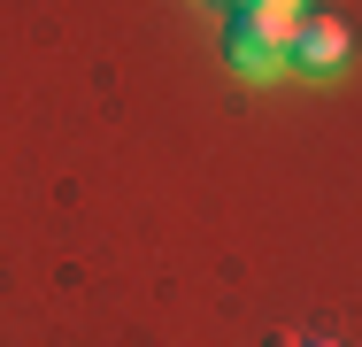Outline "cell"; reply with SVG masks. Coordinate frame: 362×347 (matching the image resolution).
Segmentation results:
<instances>
[{
    "label": "cell",
    "instance_id": "7a4b0ae2",
    "mask_svg": "<svg viewBox=\"0 0 362 347\" xmlns=\"http://www.w3.org/2000/svg\"><path fill=\"white\" fill-rule=\"evenodd\" d=\"M293 62H300V69H339V62H347V23L324 16V8L300 16V23H293Z\"/></svg>",
    "mask_w": 362,
    "mask_h": 347
},
{
    "label": "cell",
    "instance_id": "3957f363",
    "mask_svg": "<svg viewBox=\"0 0 362 347\" xmlns=\"http://www.w3.org/2000/svg\"><path fill=\"white\" fill-rule=\"evenodd\" d=\"M293 347H339V340H293Z\"/></svg>",
    "mask_w": 362,
    "mask_h": 347
},
{
    "label": "cell",
    "instance_id": "6da1fadb",
    "mask_svg": "<svg viewBox=\"0 0 362 347\" xmlns=\"http://www.w3.org/2000/svg\"><path fill=\"white\" fill-rule=\"evenodd\" d=\"M293 23L300 8H278V0H239L231 23H223V62L247 69V77H270V69L293 62Z\"/></svg>",
    "mask_w": 362,
    "mask_h": 347
},
{
    "label": "cell",
    "instance_id": "277c9868",
    "mask_svg": "<svg viewBox=\"0 0 362 347\" xmlns=\"http://www.w3.org/2000/svg\"><path fill=\"white\" fill-rule=\"evenodd\" d=\"M278 8H300V0H278Z\"/></svg>",
    "mask_w": 362,
    "mask_h": 347
}]
</instances>
